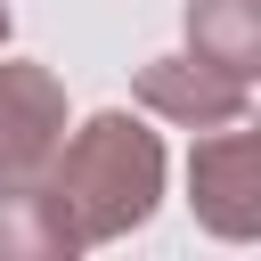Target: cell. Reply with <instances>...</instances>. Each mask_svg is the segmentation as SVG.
I'll return each mask as SVG.
<instances>
[{"label": "cell", "instance_id": "obj_1", "mask_svg": "<svg viewBox=\"0 0 261 261\" xmlns=\"http://www.w3.org/2000/svg\"><path fill=\"white\" fill-rule=\"evenodd\" d=\"M33 188H41L49 220L65 228V245H106V237H122V228H139L155 212V196H163V147L130 114H90L73 130V147L57 139V155H49V171Z\"/></svg>", "mask_w": 261, "mask_h": 261}, {"label": "cell", "instance_id": "obj_2", "mask_svg": "<svg viewBox=\"0 0 261 261\" xmlns=\"http://www.w3.org/2000/svg\"><path fill=\"white\" fill-rule=\"evenodd\" d=\"M65 139V90L49 65H0V196L33 188Z\"/></svg>", "mask_w": 261, "mask_h": 261}, {"label": "cell", "instance_id": "obj_3", "mask_svg": "<svg viewBox=\"0 0 261 261\" xmlns=\"http://www.w3.org/2000/svg\"><path fill=\"white\" fill-rule=\"evenodd\" d=\"M188 179H196L204 228H220V237H253V228H261V139H253V130L220 122V139L196 147Z\"/></svg>", "mask_w": 261, "mask_h": 261}, {"label": "cell", "instance_id": "obj_4", "mask_svg": "<svg viewBox=\"0 0 261 261\" xmlns=\"http://www.w3.org/2000/svg\"><path fill=\"white\" fill-rule=\"evenodd\" d=\"M139 106L196 122V130H220V122H245V82L204 57H155V65H139Z\"/></svg>", "mask_w": 261, "mask_h": 261}, {"label": "cell", "instance_id": "obj_5", "mask_svg": "<svg viewBox=\"0 0 261 261\" xmlns=\"http://www.w3.org/2000/svg\"><path fill=\"white\" fill-rule=\"evenodd\" d=\"M188 41L204 65L253 82L261 65V0H188Z\"/></svg>", "mask_w": 261, "mask_h": 261}, {"label": "cell", "instance_id": "obj_6", "mask_svg": "<svg viewBox=\"0 0 261 261\" xmlns=\"http://www.w3.org/2000/svg\"><path fill=\"white\" fill-rule=\"evenodd\" d=\"M0 41H8V0H0Z\"/></svg>", "mask_w": 261, "mask_h": 261}]
</instances>
